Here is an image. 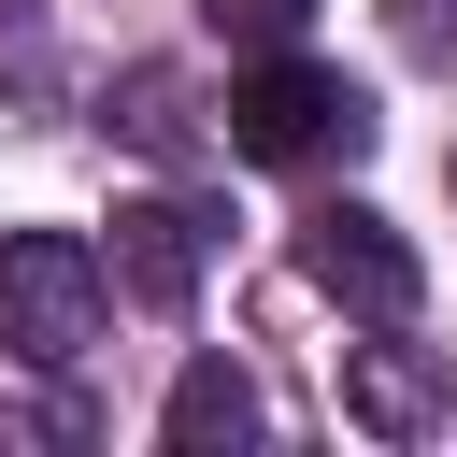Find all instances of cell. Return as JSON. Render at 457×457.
I'll return each mask as SVG.
<instances>
[{
  "mask_svg": "<svg viewBox=\"0 0 457 457\" xmlns=\"http://www.w3.org/2000/svg\"><path fill=\"white\" fill-rule=\"evenodd\" d=\"M100 257H114V286H129V300H157V314H171V300L214 271V214H200V200H129Z\"/></svg>",
  "mask_w": 457,
  "mask_h": 457,
  "instance_id": "cell-4",
  "label": "cell"
},
{
  "mask_svg": "<svg viewBox=\"0 0 457 457\" xmlns=\"http://www.w3.org/2000/svg\"><path fill=\"white\" fill-rule=\"evenodd\" d=\"M343 414H357L371 443H414V428H443L457 400H443V371H428L414 343H357V357H343Z\"/></svg>",
  "mask_w": 457,
  "mask_h": 457,
  "instance_id": "cell-5",
  "label": "cell"
},
{
  "mask_svg": "<svg viewBox=\"0 0 457 457\" xmlns=\"http://www.w3.org/2000/svg\"><path fill=\"white\" fill-rule=\"evenodd\" d=\"M228 157H257V171H314V157H357L371 143V100L343 86V71H314L300 43H271V57H243L228 71Z\"/></svg>",
  "mask_w": 457,
  "mask_h": 457,
  "instance_id": "cell-1",
  "label": "cell"
},
{
  "mask_svg": "<svg viewBox=\"0 0 457 457\" xmlns=\"http://www.w3.org/2000/svg\"><path fill=\"white\" fill-rule=\"evenodd\" d=\"M300 286H314V300H343V314H371V328H400V314L428 300L414 243H400L371 200H314V214H300Z\"/></svg>",
  "mask_w": 457,
  "mask_h": 457,
  "instance_id": "cell-3",
  "label": "cell"
},
{
  "mask_svg": "<svg viewBox=\"0 0 457 457\" xmlns=\"http://www.w3.org/2000/svg\"><path fill=\"white\" fill-rule=\"evenodd\" d=\"M157 428H171L186 457H214V443H257V386H243L228 357H186V371H171V414H157Z\"/></svg>",
  "mask_w": 457,
  "mask_h": 457,
  "instance_id": "cell-6",
  "label": "cell"
},
{
  "mask_svg": "<svg viewBox=\"0 0 457 457\" xmlns=\"http://www.w3.org/2000/svg\"><path fill=\"white\" fill-rule=\"evenodd\" d=\"M200 29H214V43H243V57H271V43H300V29H314V0H200Z\"/></svg>",
  "mask_w": 457,
  "mask_h": 457,
  "instance_id": "cell-7",
  "label": "cell"
},
{
  "mask_svg": "<svg viewBox=\"0 0 457 457\" xmlns=\"http://www.w3.org/2000/svg\"><path fill=\"white\" fill-rule=\"evenodd\" d=\"M100 300H114V257L86 228H14L0 243V357L29 371H71L100 343Z\"/></svg>",
  "mask_w": 457,
  "mask_h": 457,
  "instance_id": "cell-2",
  "label": "cell"
}]
</instances>
